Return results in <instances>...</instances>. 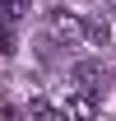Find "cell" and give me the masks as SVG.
Masks as SVG:
<instances>
[{
	"mask_svg": "<svg viewBox=\"0 0 116 121\" xmlns=\"http://www.w3.org/2000/svg\"><path fill=\"white\" fill-rule=\"evenodd\" d=\"M70 79L79 84V93H98L102 84H107V70H102V60H74Z\"/></svg>",
	"mask_w": 116,
	"mask_h": 121,
	"instance_id": "6da1fadb",
	"label": "cell"
},
{
	"mask_svg": "<svg viewBox=\"0 0 116 121\" xmlns=\"http://www.w3.org/2000/svg\"><path fill=\"white\" fill-rule=\"evenodd\" d=\"M60 117H65V121H98V103H93V93H74V98H65Z\"/></svg>",
	"mask_w": 116,
	"mask_h": 121,
	"instance_id": "7a4b0ae2",
	"label": "cell"
},
{
	"mask_svg": "<svg viewBox=\"0 0 116 121\" xmlns=\"http://www.w3.org/2000/svg\"><path fill=\"white\" fill-rule=\"evenodd\" d=\"M51 33L65 37V42H84V23L74 14H65V9H51Z\"/></svg>",
	"mask_w": 116,
	"mask_h": 121,
	"instance_id": "3957f363",
	"label": "cell"
},
{
	"mask_svg": "<svg viewBox=\"0 0 116 121\" xmlns=\"http://www.w3.org/2000/svg\"><path fill=\"white\" fill-rule=\"evenodd\" d=\"M28 121H65V117H60V107H51L46 98H33L28 103Z\"/></svg>",
	"mask_w": 116,
	"mask_h": 121,
	"instance_id": "277c9868",
	"label": "cell"
},
{
	"mask_svg": "<svg viewBox=\"0 0 116 121\" xmlns=\"http://www.w3.org/2000/svg\"><path fill=\"white\" fill-rule=\"evenodd\" d=\"M9 121H14V117H9Z\"/></svg>",
	"mask_w": 116,
	"mask_h": 121,
	"instance_id": "5b68a950",
	"label": "cell"
}]
</instances>
